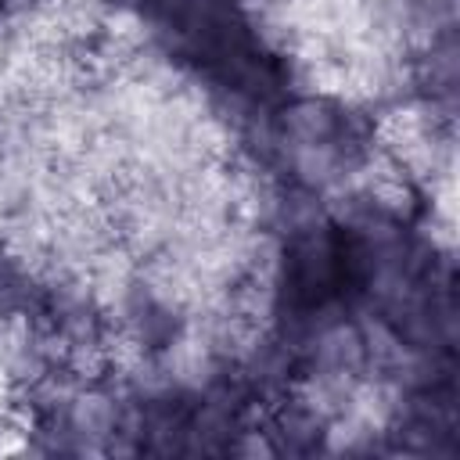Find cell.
<instances>
[{
  "mask_svg": "<svg viewBox=\"0 0 460 460\" xmlns=\"http://www.w3.org/2000/svg\"><path fill=\"white\" fill-rule=\"evenodd\" d=\"M345 126L341 97L302 93L280 111V144H327L338 140Z\"/></svg>",
  "mask_w": 460,
  "mask_h": 460,
  "instance_id": "cell-1",
  "label": "cell"
}]
</instances>
